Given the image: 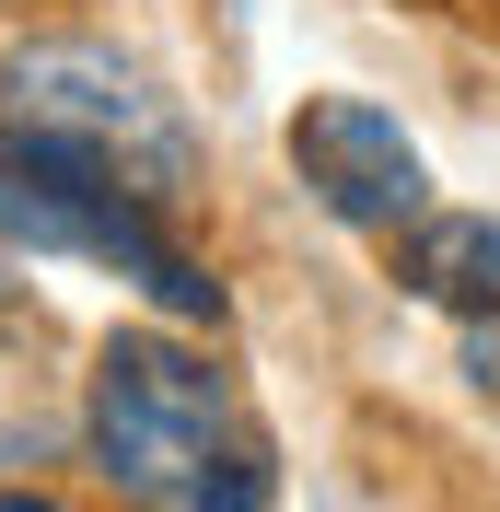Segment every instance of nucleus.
Returning <instances> with one entry per match:
<instances>
[{"mask_svg": "<svg viewBox=\"0 0 500 512\" xmlns=\"http://www.w3.org/2000/svg\"><path fill=\"white\" fill-rule=\"evenodd\" d=\"M82 466L140 512H268L280 501V466L256 443L233 373L187 338H163V326H117L94 350Z\"/></svg>", "mask_w": 500, "mask_h": 512, "instance_id": "nucleus-1", "label": "nucleus"}, {"mask_svg": "<svg viewBox=\"0 0 500 512\" xmlns=\"http://www.w3.org/2000/svg\"><path fill=\"white\" fill-rule=\"evenodd\" d=\"M0 245H24V256H94V268H117L128 291H152L163 315L221 326V280L175 245L163 198L140 187L117 152L70 140V128L0 117Z\"/></svg>", "mask_w": 500, "mask_h": 512, "instance_id": "nucleus-2", "label": "nucleus"}, {"mask_svg": "<svg viewBox=\"0 0 500 512\" xmlns=\"http://www.w3.org/2000/svg\"><path fill=\"white\" fill-rule=\"evenodd\" d=\"M384 256H396V280L419 303H442V315H500V210H442L431 198Z\"/></svg>", "mask_w": 500, "mask_h": 512, "instance_id": "nucleus-5", "label": "nucleus"}, {"mask_svg": "<svg viewBox=\"0 0 500 512\" xmlns=\"http://www.w3.org/2000/svg\"><path fill=\"white\" fill-rule=\"evenodd\" d=\"M291 175L314 187L326 222L373 233V245H396V233L431 210V163H419V140L396 128V105H373V94H303V117H291Z\"/></svg>", "mask_w": 500, "mask_h": 512, "instance_id": "nucleus-4", "label": "nucleus"}, {"mask_svg": "<svg viewBox=\"0 0 500 512\" xmlns=\"http://www.w3.org/2000/svg\"><path fill=\"white\" fill-rule=\"evenodd\" d=\"M0 117H35V128H70V140L117 152L152 198L198 187V128L175 117V94L140 59L94 47V35H35V47H12L0 59Z\"/></svg>", "mask_w": 500, "mask_h": 512, "instance_id": "nucleus-3", "label": "nucleus"}, {"mask_svg": "<svg viewBox=\"0 0 500 512\" xmlns=\"http://www.w3.org/2000/svg\"><path fill=\"white\" fill-rule=\"evenodd\" d=\"M466 373H477V396L500 384V315H466Z\"/></svg>", "mask_w": 500, "mask_h": 512, "instance_id": "nucleus-6", "label": "nucleus"}]
</instances>
